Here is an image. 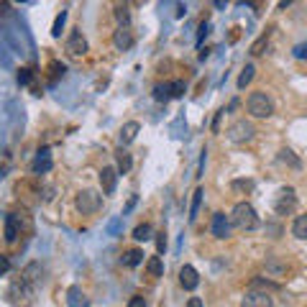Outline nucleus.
<instances>
[{
  "label": "nucleus",
  "instance_id": "obj_33",
  "mask_svg": "<svg viewBox=\"0 0 307 307\" xmlns=\"http://www.w3.org/2000/svg\"><path fill=\"white\" fill-rule=\"evenodd\" d=\"M121 225H123V218H113V220L108 223V233H110V236H118V233H121Z\"/></svg>",
  "mask_w": 307,
  "mask_h": 307
},
{
  "label": "nucleus",
  "instance_id": "obj_43",
  "mask_svg": "<svg viewBox=\"0 0 307 307\" xmlns=\"http://www.w3.org/2000/svg\"><path fill=\"white\" fill-rule=\"evenodd\" d=\"M157 248H159V253H162V251L167 248V238H164V233H162V236L157 238Z\"/></svg>",
  "mask_w": 307,
  "mask_h": 307
},
{
  "label": "nucleus",
  "instance_id": "obj_14",
  "mask_svg": "<svg viewBox=\"0 0 307 307\" xmlns=\"http://www.w3.org/2000/svg\"><path fill=\"white\" fill-rule=\"evenodd\" d=\"M18 225H21V220L16 218V215H6V241L8 243H13L16 238H18Z\"/></svg>",
  "mask_w": 307,
  "mask_h": 307
},
{
  "label": "nucleus",
  "instance_id": "obj_26",
  "mask_svg": "<svg viewBox=\"0 0 307 307\" xmlns=\"http://www.w3.org/2000/svg\"><path fill=\"white\" fill-rule=\"evenodd\" d=\"M64 23H67V11H62V13L54 18V26H52V36H54V38H59V36H62Z\"/></svg>",
  "mask_w": 307,
  "mask_h": 307
},
{
  "label": "nucleus",
  "instance_id": "obj_50",
  "mask_svg": "<svg viewBox=\"0 0 307 307\" xmlns=\"http://www.w3.org/2000/svg\"><path fill=\"white\" fill-rule=\"evenodd\" d=\"M238 3H243V0H238Z\"/></svg>",
  "mask_w": 307,
  "mask_h": 307
},
{
  "label": "nucleus",
  "instance_id": "obj_5",
  "mask_svg": "<svg viewBox=\"0 0 307 307\" xmlns=\"http://www.w3.org/2000/svg\"><path fill=\"white\" fill-rule=\"evenodd\" d=\"M294 208H297V195H294V189H292V187H282L279 195H277V200H274V210H277L279 215H292Z\"/></svg>",
  "mask_w": 307,
  "mask_h": 307
},
{
  "label": "nucleus",
  "instance_id": "obj_46",
  "mask_svg": "<svg viewBox=\"0 0 307 307\" xmlns=\"http://www.w3.org/2000/svg\"><path fill=\"white\" fill-rule=\"evenodd\" d=\"M294 0H279V11H287V6H292Z\"/></svg>",
  "mask_w": 307,
  "mask_h": 307
},
{
  "label": "nucleus",
  "instance_id": "obj_8",
  "mask_svg": "<svg viewBox=\"0 0 307 307\" xmlns=\"http://www.w3.org/2000/svg\"><path fill=\"white\" fill-rule=\"evenodd\" d=\"M241 307H274V302H272V297H269V292L251 289V292L243 297Z\"/></svg>",
  "mask_w": 307,
  "mask_h": 307
},
{
  "label": "nucleus",
  "instance_id": "obj_38",
  "mask_svg": "<svg viewBox=\"0 0 307 307\" xmlns=\"http://www.w3.org/2000/svg\"><path fill=\"white\" fill-rule=\"evenodd\" d=\"M11 272V259L8 256H0V277Z\"/></svg>",
  "mask_w": 307,
  "mask_h": 307
},
{
  "label": "nucleus",
  "instance_id": "obj_48",
  "mask_svg": "<svg viewBox=\"0 0 307 307\" xmlns=\"http://www.w3.org/2000/svg\"><path fill=\"white\" fill-rule=\"evenodd\" d=\"M266 230H272V233H274V238L279 236V228H277V225H266Z\"/></svg>",
  "mask_w": 307,
  "mask_h": 307
},
{
  "label": "nucleus",
  "instance_id": "obj_32",
  "mask_svg": "<svg viewBox=\"0 0 307 307\" xmlns=\"http://www.w3.org/2000/svg\"><path fill=\"white\" fill-rule=\"evenodd\" d=\"M208 33H210V23H208V21H202V23H200V28H197V46H200V49H202V41L208 38Z\"/></svg>",
  "mask_w": 307,
  "mask_h": 307
},
{
  "label": "nucleus",
  "instance_id": "obj_45",
  "mask_svg": "<svg viewBox=\"0 0 307 307\" xmlns=\"http://www.w3.org/2000/svg\"><path fill=\"white\" fill-rule=\"evenodd\" d=\"M133 205H136V197H131V200H128V205H126V210H123V215H128V213L133 210Z\"/></svg>",
  "mask_w": 307,
  "mask_h": 307
},
{
  "label": "nucleus",
  "instance_id": "obj_49",
  "mask_svg": "<svg viewBox=\"0 0 307 307\" xmlns=\"http://www.w3.org/2000/svg\"><path fill=\"white\" fill-rule=\"evenodd\" d=\"M16 3H26V0H16Z\"/></svg>",
  "mask_w": 307,
  "mask_h": 307
},
{
  "label": "nucleus",
  "instance_id": "obj_30",
  "mask_svg": "<svg viewBox=\"0 0 307 307\" xmlns=\"http://www.w3.org/2000/svg\"><path fill=\"white\" fill-rule=\"evenodd\" d=\"M251 289H264V292H274V289H279L274 282H264V279H253L251 282Z\"/></svg>",
  "mask_w": 307,
  "mask_h": 307
},
{
  "label": "nucleus",
  "instance_id": "obj_51",
  "mask_svg": "<svg viewBox=\"0 0 307 307\" xmlns=\"http://www.w3.org/2000/svg\"><path fill=\"white\" fill-rule=\"evenodd\" d=\"M123 3H128V0H123Z\"/></svg>",
  "mask_w": 307,
  "mask_h": 307
},
{
  "label": "nucleus",
  "instance_id": "obj_10",
  "mask_svg": "<svg viewBox=\"0 0 307 307\" xmlns=\"http://www.w3.org/2000/svg\"><path fill=\"white\" fill-rule=\"evenodd\" d=\"M113 44H115V49L128 52V49L133 46V31H131L128 26H121L118 31L113 33Z\"/></svg>",
  "mask_w": 307,
  "mask_h": 307
},
{
  "label": "nucleus",
  "instance_id": "obj_44",
  "mask_svg": "<svg viewBox=\"0 0 307 307\" xmlns=\"http://www.w3.org/2000/svg\"><path fill=\"white\" fill-rule=\"evenodd\" d=\"M269 269H272V272H282L284 266H282V264H277V261H269Z\"/></svg>",
  "mask_w": 307,
  "mask_h": 307
},
{
  "label": "nucleus",
  "instance_id": "obj_1",
  "mask_svg": "<svg viewBox=\"0 0 307 307\" xmlns=\"http://www.w3.org/2000/svg\"><path fill=\"white\" fill-rule=\"evenodd\" d=\"M230 223H233L238 230H256L259 228V215L253 210V205L248 202H238L230 213Z\"/></svg>",
  "mask_w": 307,
  "mask_h": 307
},
{
  "label": "nucleus",
  "instance_id": "obj_47",
  "mask_svg": "<svg viewBox=\"0 0 307 307\" xmlns=\"http://www.w3.org/2000/svg\"><path fill=\"white\" fill-rule=\"evenodd\" d=\"M213 3H215V8H220V11H223V8L228 6V0H213Z\"/></svg>",
  "mask_w": 307,
  "mask_h": 307
},
{
  "label": "nucleus",
  "instance_id": "obj_15",
  "mask_svg": "<svg viewBox=\"0 0 307 307\" xmlns=\"http://www.w3.org/2000/svg\"><path fill=\"white\" fill-rule=\"evenodd\" d=\"M202 197H205V192H202V187H197L195 192H192V205H189V223H195V220H197V213H200Z\"/></svg>",
  "mask_w": 307,
  "mask_h": 307
},
{
  "label": "nucleus",
  "instance_id": "obj_3",
  "mask_svg": "<svg viewBox=\"0 0 307 307\" xmlns=\"http://www.w3.org/2000/svg\"><path fill=\"white\" fill-rule=\"evenodd\" d=\"M74 205H77V210H80L82 215H92V213H97V210H100V205H103V197L97 195L95 189H82L80 195H77Z\"/></svg>",
  "mask_w": 307,
  "mask_h": 307
},
{
  "label": "nucleus",
  "instance_id": "obj_21",
  "mask_svg": "<svg viewBox=\"0 0 307 307\" xmlns=\"http://www.w3.org/2000/svg\"><path fill=\"white\" fill-rule=\"evenodd\" d=\"M146 269H148L151 277H164V261H162L159 256H151V259L146 261Z\"/></svg>",
  "mask_w": 307,
  "mask_h": 307
},
{
  "label": "nucleus",
  "instance_id": "obj_35",
  "mask_svg": "<svg viewBox=\"0 0 307 307\" xmlns=\"http://www.w3.org/2000/svg\"><path fill=\"white\" fill-rule=\"evenodd\" d=\"M33 72L31 69H18V85H31Z\"/></svg>",
  "mask_w": 307,
  "mask_h": 307
},
{
  "label": "nucleus",
  "instance_id": "obj_28",
  "mask_svg": "<svg viewBox=\"0 0 307 307\" xmlns=\"http://www.w3.org/2000/svg\"><path fill=\"white\" fill-rule=\"evenodd\" d=\"M269 46V33H264V36H259V41L251 46V54L253 57H259V54H264V49Z\"/></svg>",
  "mask_w": 307,
  "mask_h": 307
},
{
  "label": "nucleus",
  "instance_id": "obj_7",
  "mask_svg": "<svg viewBox=\"0 0 307 307\" xmlns=\"http://www.w3.org/2000/svg\"><path fill=\"white\" fill-rule=\"evenodd\" d=\"M179 284H182L187 292L197 289V284H200V274H197V269H195V266H189V264H184V266L179 269Z\"/></svg>",
  "mask_w": 307,
  "mask_h": 307
},
{
  "label": "nucleus",
  "instance_id": "obj_41",
  "mask_svg": "<svg viewBox=\"0 0 307 307\" xmlns=\"http://www.w3.org/2000/svg\"><path fill=\"white\" fill-rule=\"evenodd\" d=\"M187 307H202V299L200 297H189L187 299Z\"/></svg>",
  "mask_w": 307,
  "mask_h": 307
},
{
  "label": "nucleus",
  "instance_id": "obj_24",
  "mask_svg": "<svg viewBox=\"0 0 307 307\" xmlns=\"http://www.w3.org/2000/svg\"><path fill=\"white\" fill-rule=\"evenodd\" d=\"M253 72H256L253 64H246V67H243V72H241V77H238V90H246V85H251Z\"/></svg>",
  "mask_w": 307,
  "mask_h": 307
},
{
  "label": "nucleus",
  "instance_id": "obj_31",
  "mask_svg": "<svg viewBox=\"0 0 307 307\" xmlns=\"http://www.w3.org/2000/svg\"><path fill=\"white\" fill-rule=\"evenodd\" d=\"M169 87H172V97H182V95L187 92V85H184L182 80H174V82H169Z\"/></svg>",
  "mask_w": 307,
  "mask_h": 307
},
{
  "label": "nucleus",
  "instance_id": "obj_2",
  "mask_svg": "<svg viewBox=\"0 0 307 307\" xmlns=\"http://www.w3.org/2000/svg\"><path fill=\"white\" fill-rule=\"evenodd\" d=\"M246 108H248V113L253 115V118H272V115H274V103L269 100L266 92H253L248 97Z\"/></svg>",
  "mask_w": 307,
  "mask_h": 307
},
{
  "label": "nucleus",
  "instance_id": "obj_12",
  "mask_svg": "<svg viewBox=\"0 0 307 307\" xmlns=\"http://www.w3.org/2000/svg\"><path fill=\"white\" fill-rule=\"evenodd\" d=\"M210 228H213V236L215 238H228L230 236V220L225 218V213H215Z\"/></svg>",
  "mask_w": 307,
  "mask_h": 307
},
{
  "label": "nucleus",
  "instance_id": "obj_18",
  "mask_svg": "<svg viewBox=\"0 0 307 307\" xmlns=\"http://www.w3.org/2000/svg\"><path fill=\"white\" fill-rule=\"evenodd\" d=\"M0 36L8 41V46L13 49V54H23V44H21V38L18 36H13V31L11 28H0Z\"/></svg>",
  "mask_w": 307,
  "mask_h": 307
},
{
  "label": "nucleus",
  "instance_id": "obj_17",
  "mask_svg": "<svg viewBox=\"0 0 307 307\" xmlns=\"http://www.w3.org/2000/svg\"><path fill=\"white\" fill-rule=\"evenodd\" d=\"M292 236L299 241H307V215H297L292 223Z\"/></svg>",
  "mask_w": 307,
  "mask_h": 307
},
{
  "label": "nucleus",
  "instance_id": "obj_36",
  "mask_svg": "<svg viewBox=\"0 0 307 307\" xmlns=\"http://www.w3.org/2000/svg\"><path fill=\"white\" fill-rule=\"evenodd\" d=\"M292 54H294V59H307V41L297 44V46L292 49Z\"/></svg>",
  "mask_w": 307,
  "mask_h": 307
},
{
  "label": "nucleus",
  "instance_id": "obj_37",
  "mask_svg": "<svg viewBox=\"0 0 307 307\" xmlns=\"http://www.w3.org/2000/svg\"><path fill=\"white\" fill-rule=\"evenodd\" d=\"M115 18H118V23H121V26H128V21H131V16H128V11H126V8H118V11H115Z\"/></svg>",
  "mask_w": 307,
  "mask_h": 307
},
{
  "label": "nucleus",
  "instance_id": "obj_42",
  "mask_svg": "<svg viewBox=\"0 0 307 307\" xmlns=\"http://www.w3.org/2000/svg\"><path fill=\"white\" fill-rule=\"evenodd\" d=\"M200 154H202V157H200V167H197V177H202V169H205V154H208V151L202 148Z\"/></svg>",
  "mask_w": 307,
  "mask_h": 307
},
{
  "label": "nucleus",
  "instance_id": "obj_6",
  "mask_svg": "<svg viewBox=\"0 0 307 307\" xmlns=\"http://www.w3.org/2000/svg\"><path fill=\"white\" fill-rule=\"evenodd\" d=\"M67 52L72 54V57H85L87 54V38L82 36V31H72L69 33V38H67Z\"/></svg>",
  "mask_w": 307,
  "mask_h": 307
},
{
  "label": "nucleus",
  "instance_id": "obj_22",
  "mask_svg": "<svg viewBox=\"0 0 307 307\" xmlns=\"http://www.w3.org/2000/svg\"><path fill=\"white\" fill-rule=\"evenodd\" d=\"M141 261H143V251H141V248H131V251H126V253H123V264H126V266H131V269H133V266H138Z\"/></svg>",
  "mask_w": 307,
  "mask_h": 307
},
{
  "label": "nucleus",
  "instance_id": "obj_16",
  "mask_svg": "<svg viewBox=\"0 0 307 307\" xmlns=\"http://www.w3.org/2000/svg\"><path fill=\"white\" fill-rule=\"evenodd\" d=\"M277 162H279V164H287V167H292V169H302V162L294 157V151H289V148H282V151L277 154Z\"/></svg>",
  "mask_w": 307,
  "mask_h": 307
},
{
  "label": "nucleus",
  "instance_id": "obj_34",
  "mask_svg": "<svg viewBox=\"0 0 307 307\" xmlns=\"http://www.w3.org/2000/svg\"><path fill=\"white\" fill-rule=\"evenodd\" d=\"M49 69H52V85H54V82L59 80V77L64 74V64H59V62H52V67H49Z\"/></svg>",
  "mask_w": 307,
  "mask_h": 307
},
{
  "label": "nucleus",
  "instance_id": "obj_9",
  "mask_svg": "<svg viewBox=\"0 0 307 307\" xmlns=\"http://www.w3.org/2000/svg\"><path fill=\"white\" fill-rule=\"evenodd\" d=\"M100 184H103V195H113L115 184H118V169L115 167H103L100 169Z\"/></svg>",
  "mask_w": 307,
  "mask_h": 307
},
{
  "label": "nucleus",
  "instance_id": "obj_25",
  "mask_svg": "<svg viewBox=\"0 0 307 307\" xmlns=\"http://www.w3.org/2000/svg\"><path fill=\"white\" fill-rule=\"evenodd\" d=\"M133 238H136V241H148V238H151V225H148V223L136 225V228H133Z\"/></svg>",
  "mask_w": 307,
  "mask_h": 307
},
{
  "label": "nucleus",
  "instance_id": "obj_40",
  "mask_svg": "<svg viewBox=\"0 0 307 307\" xmlns=\"http://www.w3.org/2000/svg\"><path fill=\"white\" fill-rule=\"evenodd\" d=\"M128 307H146V299L136 294V297H131V302H128Z\"/></svg>",
  "mask_w": 307,
  "mask_h": 307
},
{
  "label": "nucleus",
  "instance_id": "obj_11",
  "mask_svg": "<svg viewBox=\"0 0 307 307\" xmlns=\"http://www.w3.org/2000/svg\"><path fill=\"white\" fill-rule=\"evenodd\" d=\"M52 167H54V162H52L49 148H41L38 151V157L33 159V164H31V172L33 174H46V172H52Z\"/></svg>",
  "mask_w": 307,
  "mask_h": 307
},
{
  "label": "nucleus",
  "instance_id": "obj_19",
  "mask_svg": "<svg viewBox=\"0 0 307 307\" xmlns=\"http://www.w3.org/2000/svg\"><path fill=\"white\" fill-rule=\"evenodd\" d=\"M67 304L69 307H82L85 304V294H82L80 287H69L67 289Z\"/></svg>",
  "mask_w": 307,
  "mask_h": 307
},
{
  "label": "nucleus",
  "instance_id": "obj_39",
  "mask_svg": "<svg viewBox=\"0 0 307 307\" xmlns=\"http://www.w3.org/2000/svg\"><path fill=\"white\" fill-rule=\"evenodd\" d=\"M223 113H225V110H218V113H215V118H213V133H218V131H220V121H223Z\"/></svg>",
  "mask_w": 307,
  "mask_h": 307
},
{
  "label": "nucleus",
  "instance_id": "obj_23",
  "mask_svg": "<svg viewBox=\"0 0 307 307\" xmlns=\"http://www.w3.org/2000/svg\"><path fill=\"white\" fill-rule=\"evenodd\" d=\"M172 97V87H169V82H159L157 87H154V100H157V103H167Z\"/></svg>",
  "mask_w": 307,
  "mask_h": 307
},
{
  "label": "nucleus",
  "instance_id": "obj_29",
  "mask_svg": "<svg viewBox=\"0 0 307 307\" xmlns=\"http://www.w3.org/2000/svg\"><path fill=\"white\" fill-rule=\"evenodd\" d=\"M0 64H3L6 69H13V57H11V52L6 49L3 41H0Z\"/></svg>",
  "mask_w": 307,
  "mask_h": 307
},
{
  "label": "nucleus",
  "instance_id": "obj_4",
  "mask_svg": "<svg viewBox=\"0 0 307 307\" xmlns=\"http://www.w3.org/2000/svg\"><path fill=\"white\" fill-rule=\"evenodd\" d=\"M253 133H256V128H253V123H251V121H246V118L236 121L233 126L228 128V138L233 141V143H246V141H251V138H253Z\"/></svg>",
  "mask_w": 307,
  "mask_h": 307
},
{
  "label": "nucleus",
  "instance_id": "obj_27",
  "mask_svg": "<svg viewBox=\"0 0 307 307\" xmlns=\"http://www.w3.org/2000/svg\"><path fill=\"white\" fill-rule=\"evenodd\" d=\"M233 192H251L253 189V179H233Z\"/></svg>",
  "mask_w": 307,
  "mask_h": 307
},
{
  "label": "nucleus",
  "instance_id": "obj_20",
  "mask_svg": "<svg viewBox=\"0 0 307 307\" xmlns=\"http://www.w3.org/2000/svg\"><path fill=\"white\" fill-rule=\"evenodd\" d=\"M115 159H118V172L121 174H128L131 172V167H133V159H131V154L128 151H118V154H115Z\"/></svg>",
  "mask_w": 307,
  "mask_h": 307
},
{
  "label": "nucleus",
  "instance_id": "obj_13",
  "mask_svg": "<svg viewBox=\"0 0 307 307\" xmlns=\"http://www.w3.org/2000/svg\"><path fill=\"white\" fill-rule=\"evenodd\" d=\"M138 131H141V126L136 123V121H128V123H123V128H121V133H118V141H121V146H128L136 136H138Z\"/></svg>",
  "mask_w": 307,
  "mask_h": 307
}]
</instances>
